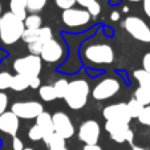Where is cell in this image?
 <instances>
[{"mask_svg": "<svg viewBox=\"0 0 150 150\" xmlns=\"http://www.w3.org/2000/svg\"><path fill=\"white\" fill-rule=\"evenodd\" d=\"M84 57L92 64H112L114 61V51L109 44H93L86 47L84 51Z\"/></svg>", "mask_w": 150, "mask_h": 150, "instance_id": "3", "label": "cell"}, {"mask_svg": "<svg viewBox=\"0 0 150 150\" xmlns=\"http://www.w3.org/2000/svg\"><path fill=\"white\" fill-rule=\"evenodd\" d=\"M24 42L29 44V42H47L48 40L53 39L52 36V29L49 27H41L37 29H25L21 36Z\"/></svg>", "mask_w": 150, "mask_h": 150, "instance_id": "14", "label": "cell"}, {"mask_svg": "<svg viewBox=\"0 0 150 150\" xmlns=\"http://www.w3.org/2000/svg\"><path fill=\"white\" fill-rule=\"evenodd\" d=\"M36 125L42 132V141L45 142V144H48L49 138H51L52 134L54 133L53 122H52V114H49L48 112H42L36 118Z\"/></svg>", "mask_w": 150, "mask_h": 150, "instance_id": "16", "label": "cell"}, {"mask_svg": "<svg viewBox=\"0 0 150 150\" xmlns=\"http://www.w3.org/2000/svg\"><path fill=\"white\" fill-rule=\"evenodd\" d=\"M120 88H121V84L118 80L113 79V77H108V79H104L102 81H100L94 86L92 91V96L94 100L104 101V100L112 98L113 96H116Z\"/></svg>", "mask_w": 150, "mask_h": 150, "instance_id": "8", "label": "cell"}, {"mask_svg": "<svg viewBox=\"0 0 150 150\" xmlns=\"http://www.w3.org/2000/svg\"><path fill=\"white\" fill-rule=\"evenodd\" d=\"M19 130V118L12 112H4L0 116V132L15 137Z\"/></svg>", "mask_w": 150, "mask_h": 150, "instance_id": "15", "label": "cell"}, {"mask_svg": "<svg viewBox=\"0 0 150 150\" xmlns=\"http://www.w3.org/2000/svg\"><path fill=\"white\" fill-rule=\"evenodd\" d=\"M68 85H69V82L67 81L65 79L57 80V81L54 82L53 88H54V92H56L57 98H64V97H65L67 91H68Z\"/></svg>", "mask_w": 150, "mask_h": 150, "instance_id": "26", "label": "cell"}, {"mask_svg": "<svg viewBox=\"0 0 150 150\" xmlns=\"http://www.w3.org/2000/svg\"><path fill=\"white\" fill-rule=\"evenodd\" d=\"M101 134V129L97 121L94 120H88L84 121L80 125L79 129V138L85 145H96Z\"/></svg>", "mask_w": 150, "mask_h": 150, "instance_id": "11", "label": "cell"}, {"mask_svg": "<svg viewBox=\"0 0 150 150\" xmlns=\"http://www.w3.org/2000/svg\"><path fill=\"white\" fill-rule=\"evenodd\" d=\"M12 149L13 150H23L24 149V145L23 141L19 138V137H12Z\"/></svg>", "mask_w": 150, "mask_h": 150, "instance_id": "34", "label": "cell"}, {"mask_svg": "<svg viewBox=\"0 0 150 150\" xmlns=\"http://www.w3.org/2000/svg\"><path fill=\"white\" fill-rule=\"evenodd\" d=\"M48 0H25L27 4V12L31 13H39L40 11L44 9V7L47 6Z\"/></svg>", "mask_w": 150, "mask_h": 150, "instance_id": "24", "label": "cell"}, {"mask_svg": "<svg viewBox=\"0 0 150 150\" xmlns=\"http://www.w3.org/2000/svg\"><path fill=\"white\" fill-rule=\"evenodd\" d=\"M41 23H42V19L40 17V15H37V13L27 15V17L24 19V27H25V29L41 28Z\"/></svg>", "mask_w": 150, "mask_h": 150, "instance_id": "22", "label": "cell"}, {"mask_svg": "<svg viewBox=\"0 0 150 150\" xmlns=\"http://www.w3.org/2000/svg\"><path fill=\"white\" fill-rule=\"evenodd\" d=\"M129 1H132V3H138V1H142V0H129Z\"/></svg>", "mask_w": 150, "mask_h": 150, "instance_id": "42", "label": "cell"}, {"mask_svg": "<svg viewBox=\"0 0 150 150\" xmlns=\"http://www.w3.org/2000/svg\"><path fill=\"white\" fill-rule=\"evenodd\" d=\"M125 31L141 42H150V27L138 16H127L122 23Z\"/></svg>", "mask_w": 150, "mask_h": 150, "instance_id": "5", "label": "cell"}, {"mask_svg": "<svg viewBox=\"0 0 150 150\" xmlns=\"http://www.w3.org/2000/svg\"><path fill=\"white\" fill-rule=\"evenodd\" d=\"M42 42H29L28 44V51L31 54H35V56H40V52H41V48H42Z\"/></svg>", "mask_w": 150, "mask_h": 150, "instance_id": "31", "label": "cell"}, {"mask_svg": "<svg viewBox=\"0 0 150 150\" xmlns=\"http://www.w3.org/2000/svg\"><path fill=\"white\" fill-rule=\"evenodd\" d=\"M12 81V74L8 72H0V92L6 91L11 86Z\"/></svg>", "mask_w": 150, "mask_h": 150, "instance_id": "27", "label": "cell"}, {"mask_svg": "<svg viewBox=\"0 0 150 150\" xmlns=\"http://www.w3.org/2000/svg\"><path fill=\"white\" fill-rule=\"evenodd\" d=\"M132 150H146V149H144V147H139V146H133V149Z\"/></svg>", "mask_w": 150, "mask_h": 150, "instance_id": "41", "label": "cell"}, {"mask_svg": "<svg viewBox=\"0 0 150 150\" xmlns=\"http://www.w3.org/2000/svg\"><path fill=\"white\" fill-rule=\"evenodd\" d=\"M105 130L110 134V138L114 142H118V144L129 142L130 145H133L134 133L129 127V124L120 122V121H106Z\"/></svg>", "mask_w": 150, "mask_h": 150, "instance_id": "6", "label": "cell"}, {"mask_svg": "<svg viewBox=\"0 0 150 150\" xmlns=\"http://www.w3.org/2000/svg\"><path fill=\"white\" fill-rule=\"evenodd\" d=\"M47 145H48L49 150H68L67 149V145H65V139L56 133L52 134V137L49 138Z\"/></svg>", "mask_w": 150, "mask_h": 150, "instance_id": "21", "label": "cell"}, {"mask_svg": "<svg viewBox=\"0 0 150 150\" xmlns=\"http://www.w3.org/2000/svg\"><path fill=\"white\" fill-rule=\"evenodd\" d=\"M9 88L16 92L25 91L27 88H29V79L23 76V74H15V76H12V81Z\"/></svg>", "mask_w": 150, "mask_h": 150, "instance_id": "18", "label": "cell"}, {"mask_svg": "<svg viewBox=\"0 0 150 150\" xmlns=\"http://www.w3.org/2000/svg\"><path fill=\"white\" fill-rule=\"evenodd\" d=\"M84 150H102L101 146H98V145H85L84 146Z\"/></svg>", "mask_w": 150, "mask_h": 150, "instance_id": "39", "label": "cell"}, {"mask_svg": "<svg viewBox=\"0 0 150 150\" xmlns=\"http://www.w3.org/2000/svg\"><path fill=\"white\" fill-rule=\"evenodd\" d=\"M52 122H53V130L56 134L61 136L64 139L71 138L74 134V126L71 118L64 112H56L52 114Z\"/></svg>", "mask_w": 150, "mask_h": 150, "instance_id": "10", "label": "cell"}, {"mask_svg": "<svg viewBox=\"0 0 150 150\" xmlns=\"http://www.w3.org/2000/svg\"><path fill=\"white\" fill-rule=\"evenodd\" d=\"M134 100L138 101L142 106H149L150 105V92L141 88V86H138V88L136 89V92H134Z\"/></svg>", "mask_w": 150, "mask_h": 150, "instance_id": "23", "label": "cell"}, {"mask_svg": "<svg viewBox=\"0 0 150 150\" xmlns=\"http://www.w3.org/2000/svg\"><path fill=\"white\" fill-rule=\"evenodd\" d=\"M9 9H11V13L15 15L17 19L23 20L27 17L28 12H27V4L25 0H11L9 1Z\"/></svg>", "mask_w": 150, "mask_h": 150, "instance_id": "17", "label": "cell"}, {"mask_svg": "<svg viewBox=\"0 0 150 150\" xmlns=\"http://www.w3.org/2000/svg\"><path fill=\"white\" fill-rule=\"evenodd\" d=\"M64 56V48L56 39H51L44 45L40 52V59L45 62H59Z\"/></svg>", "mask_w": 150, "mask_h": 150, "instance_id": "12", "label": "cell"}, {"mask_svg": "<svg viewBox=\"0 0 150 150\" xmlns=\"http://www.w3.org/2000/svg\"><path fill=\"white\" fill-rule=\"evenodd\" d=\"M110 19H112V21H118V20H120V13H118V11H113V12H112Z\"/></svg>", "mask_w": 150, "mask_h": 150, "instance_id": "40", "label": "cell"}, {"mask_svg": "<svg viewBox=\"0 0 150 150\" xmlns=\"http://www.w3.org/2000/svg\"><path fill=\"white\" fill-rule=\"evenodd\" d=\"M54 3L60 9L67 11V9L73 8L74 4H76V0H54Z\"/></svg>", "mask_w": 150, "mask_h": 150, "instance_id": "30", "label": "cell"}, {"mask_svg": "<svg viewBox=\"0 0 150 150\" xmlns=\"http://www.w3.org/2000/svg\"><path fill=\"white\" fill-rule=\"evenodd\" d=\"M102 116H104V118L106 121H120V122H125V124H129L132 121L125 102L105 106V109L102 110Z\"/></svg>", "mask_w": 150, "mask_h": 150, "instance_id": "13", "label": "cell"}, {"mask_svg": "<svg viewBox=\"0 0 150 150\" xmlns=\"http://www.w3.org/2000/svg\"><path fill=\"white\" fill-rule=\"evenodd\" d=\"M126 108H127V112H129L130 118H138V116H139V113L142 112L144 106H142L138 101H136V100L133 98V100H130V101L126 104Z\"/></svg>", "mask_w": 150, "mask_h": 150, "instance_id": "25", "label": "cell"}, {"mask_svg": "<svg viewBox=\"0 0 150 150\" xmlns=\"http://www.w3.org/2000/svg\"><path fill=\"white\" fill-rule=\"evenodd\" d=\"M7 106H8V96L3 92H0V116L7 112Z\"/></svg>", "mask_w": 150, "mask_h": 150, "instance_id": "33", "label": "cell"}, {"mask_svg": "<svg viewBox=\"0 0 150 150\" xmlns=\"http://www.w3.org/2000/svg\"><path fill=\"white\" fill-rule=\"evenodd\" d=\"M23 150H33V149H32V147H24Z\"/></svg>", "mask_w": 150, "mask_h": 150, "instance_id": "44", "label": "cell"}, {"mask_svg": "<svg viewBox=\"0 0 150 150\" xmlns=\"http://www.w3.org/2000/svg\"><path fill=\"white\" fill-rule=\"evenodd\" d=\"M40 85H41V81H40V77H31L29 79V88L32 89H39Z\"/></svg>", "mask_w": 150, "mask_h": 150, "instance_id": "35", "label": "cell"}, {"mask_svg": "<svg viewBox=\"0 0 150 150\" xmlns=\"http://www.w3.org/2000/svg\"><path fill=\"white\" fill-rule=\"evenodd\" d=\"M28 138L31 139V141H33V142L42 139V132H41V129H40L37 125H33V126L29 129V132H28Z\"/></svg>", "mask_w": 150, "mask_h": 150, "instance_id": "28", "label": "cell"}, {"mask_svg": "<svg viewBox=\"0 0 150 150\" xmlns=\"http://www.w3.org/2000/svg\"><path fill=\"white\" fill-rule=\"evenodd\" d=\"M39 94H40V97H41V100H44L45 102H51L57 98L53 85H42V86H40Z\"/></svg>", "mask_w": 150, "mask_h": 150, "instance_id": "20", "label": "cell"}, {"mask_svg": "<svg viewBox=\"0 0 150 150\" xmlns=\"http://www.w3.org/2000/svg\"><path fill=\"white\" fill-rule=\"evenodd\" d=\"M86 11L89 12V15H91V16H98L100 12H101V6H100V3L96 0L94 3H92L91 6L86 8Z\"/></svg>", "mask_w": 150, "mask_h": 150, "instance_id": "32", "label": "cell"}, {"mask_svg": "<svg viewBox=\"0 0 150 150\" xmlns=\"http://www.w3.org/2000/svg\"><path fill=\"white\" fill-rule=\"evenodd\" d=\"M144 1V11L146 13V16L150 19V0H142Z\"/></svg>", "mask_w": 150, "mask_h": 150, "instance_id": "38", "label": "cell"}, {"mask_svg": "<svg viewBox=\"0 0 150 150\" xmlns=\"http://www.w3.org/2000/svg\"><path fill=\"white\" fill-rule=\"evenodd\" d=\"M133 76L137 80V82L139 84L141 88L150 92V73L149 72H146L145 69H137V71H134Z\"/></svg>", "mask_w": 150, "mask_h": 150, "instance_id": "19", "label": "cell"}, {"mask_svg": "<svg viewBox=\"0 0 150 150\" xmlns=\"http://www.w3.org/2000/svg\"><path fill=\"white\" fill-rule=\"evenodd\" d=\"M89 93H91V88H89L88 81L79 79L69 82L68 91H67L64 100H65L67 105L71 109L79 110V109H82L86 105Z\"/></svg>", "mask_w": 150, "mask_h": 150, "instance_id": "2", "label": "cell"}, {"mask_svg": "<svg viewBox=\"0 0 150 150\" xmlns=\"http://www.w3.org/2000/svg\"><path fill=\"white\" fill-rule=\"evenodd\" d=\"M0 16H1V4H0Z\"/></svg>", "mask_w": 150, "mask_h": 150, "instance_id": "45", "label": "cell"}, {"mask_svg": "<svg viewBox=\"0 0 150 150\" xmlns=\"http://www.w3.org/2000/svg\"><path fill=\"white\" fill-rule=\"evenodd\" d=\"M124 12H129V8H127V7H124Z\"/></svg>", "mask_w": 150, "mask_h": 150, "instance_id": "43", "label": "cell"}, {"mask_svg": "<svg viewBox=\"0 0 150 150\" xmlns=\"http://www.w3.org/2000/svg\"><path fill=\"white\" fill-rule=\"evenodd\" d=\"M40 56H35V54H28L24 57H19L15 60L13 62V69L17 74H23V76L28 77H37L41 72L42 64Z\"/></svg>", "mask_w": 150, "mask_h": 150, "instance_id": "4", "label": "cell"}, {"mask_svg": "<svg viewBox=\"0 0 150 150\" xmlns=\"http://www.w3.org/2000/svg\"><path fill=\"white\" fill-rule=\"evenodd\" d=\"M92 16L86 9L82 8H71L67 11H62L61 20L69 28H79V27L86 25L91 21Z\"/></svg>", "mask_w": 150, "mask_h": 150, "instance_id": "9", "label": "cell"}, {"mask_svg": "<svg viewBox=\"0 0 150 150\" xmlns=\"http://www.w3.org/2000/svg\"><path fill=\"white\" fill-rule=\"evenodd\" d=\"M11 112L19 120H33L44 112V108L37 101H19L12 105Z\"/></svg>", "mask_w": 150, "mask_h": 150, "instance_id": "7", "label": "cell"}, {"mask_svg": "<svg viewBox=\"0 0 150 150\" xmlns=\"http://www.w3.org/2000/svg\"><path fill=\"white\" fill-rule=\"evenodd\" d=\"M138 120L142 125H146V126H150V105L149 106H144L142 112L139 113Z\"/></svg>", "mask_w": 150, "mask_h": 150, "instance_id": "29", "label": "cell"}, {"mask_svg": "<svg viewBox=\"0 0 150 150\" xmlns=\"http://www.w3.org/2000/svg\"><path fill=\"white\" fill-rule=\"evenodd\" d=\"M142 65H144L145 71L150 73V52L144 56V59H142Z\"/></svg>", "mask_w": 150, "mask_h": 150, "instance_id": "36", "label": "cell"}, {"mask_svg": "<svg viewBox=\"0 0 150 150\" xmlns=\"http://www.w3.org/2000/svg\"><path fill=\"white\" fill-rule=\"evenodd\" d=\"M93 1H96V0H76V3H79L80 6H81V7H84L85 9L88 8V7L91 6V4L93 3Z\"/></svg>", "mask_w": 150, "mask_h": 150, "instance_id": "37", "label": "cell"}, {"mask_svg": "<svg viewBox=\"0 0 150 150\" xmlns=\"http://www.w3.org/2000/svg\"><path fill=\"white\" fill-rule=\"evenodd\" d=\"M25 31L23 20L17 19L11 12H6L0 16V40L7 45H12L17 42L23 32Z\"/></svg>", "mask_w": 150, "mask_h": 150, "instance_id": "1", "label": "cell"}]
</instances>
